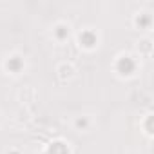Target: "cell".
I'll return each mask as SVG.
<instances>
[{"mask_svg": "<svg viewBox=\"0 0 154 154\" xmlns=\"http://www.w3.org/2000/svg\"><path fill=\"white\" fill-rule=\"evenodd\" d=\"M80 42H82L84 45H87V47H93V45L96 44V36H94L91 31H85V33L80 35Z\"/></svg>", "mask_w": 154, "mask_h": 154, "instance_id": "cell-2", "label": "cell"}, {"mask_svg": "<svg viewBox=\"0 0 154 154\" xmlns=\"http://www.w3.org/2000/svg\"><path fill=\"white\" fill-rule=\"evenodd\" d=\"M118 71L122 72V74H131L132 71H134V62L131 60V58H122L120 62H118Z\"/></svg>", "mask_w": 154, "mask_h": 154, "instance_id": "cell-1", "label": "cell"}, {"mask_svg": "<svg viewBox=\"0 0 154 154\" xmlns=\"http://www.w3.org/2000/svg\"><path fill=\"white\" fill-rule=\"evenodd\" d=\"M20 65H22V62H20L18 58H13V60L8 62V69H11V71H18Z\"/></svg>", "mask_w": 154, "mask_h": 154, "instance_id": "cell-4", "label": "cell"}, {"mask_svg": "<svg viewBox=\"0 0 154 154\" xmlns=\"http://www.w3.org/2000/svg\"><path fill=\"white\" fill-rule=\"evenodd\" d=\"M49 154H69V150H67V147L63 143L56 141V143H53L49 147Z\"/></svg>", "mask_w": 154, "mask_h": 154, "instance_id": "cell-3", "label": "cell"}, {"mask_svg": "<svg viewBox=\"0 0 154 154\" xmlns=\"http://www.w3.org/2000/svg\"><path fill=\"white\" fill-rule=\"evenodd\" d=\"M58 29H60V31H58V36H60V38H63V36H65V31H63L65 27H58Z\"/></svg>", "mask_w": 154, "mask_h": 154, "instance_id": "cell-5", "label": "cell"}]
</instances>
